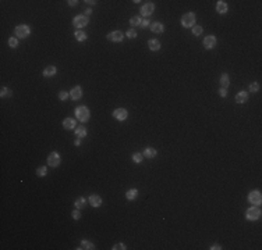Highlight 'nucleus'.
I'll return each mask as SVG.
<instances>
[{
  "label": "nucleus",
  "instance_id": "obj_1",
  "mask_svg": "<svg viewBox=\"0 0 262 250\" xmlns=\"http://www.w3.org/2000/svg\"><path fill=\"white\" fill-rule=\"evenodd\" d=\"M75 117H77L78 121L86 122L89 119V110L85 106H80V107L75 108Z\"/></svg>",
  "mask_w": 262,
  "mask_h": 250
},
{
  "label": "nucleus",
  "instance_id": "obj_2",
  "mask_svg": "<svg viewBox=\"0 0 262 250\" xmlns=\"http://www.w3.org/2000/svg\"><path fill=\"white\" fill-rule=\"evenodd\" d=\"M195 14L194 13H187L181 17V25L184 28H190V27H194L195 25Z\"/></svg>",
  "mask_w": 262,
  "mask_h": 250
},
{
  "label": "nucleus",
  "instance_id": "obj_3",
  "mask_svg": "<svg viewBox=\"0 0 262 250\" xmlns=\"http://www.w3.org/2000/svg\"><path fill=\"white\" fill-rule=\"evenodd\" d=\"M14 33H15L17 38L24 39L31 33V28L28 27V25H18V27L14 29Z\"/></svg>",
  "mask_w": 262,
  "mask_h": 250
},
{
  "label": "nucleus",
  "instance_id": "obj_4",
  "mask_svg": "<svg viewBox=\"0 0 262 250\" xmlns=\"http://www.w3.org/2000/svg\"><path fill=\"white\" fill-rule=\"evenodd\" d=\"M245 217H247V219H250V221H255V219H258L259 217H261V210H259L258 207H255V206H252V207H250L247 210Z\"/></svg>",
  "mask_w": 262,
  "mask_h": 250
},
{
  "label": "nucleus",
  "instance_id": "obj_5",
  "mask_svg": "<svg viewBox=\"0 0 262 250\" xmlns=\"http://www.w3.org/2000/svg\"><path fill=\"white\" fill-rule=\"evenodd\" d=\"M248 202L252 203L254 206H259L262 202V196L261 193H259V190H252L250 192V194H248Z\"/></svg>",
  "mask_w": 262,
  "mask_h": 250
},
{
  "label": "nucleus",
  "instance_id": "obj_6",
  "mask_svg": "<svg viewBox=\"0 0 262 250\" xmlns=\"http://www.w3.org/2000/svg\"><path fill=\"white\" fill-rule=\"evenodd\" d=\"M88 22H89V19L86 15H78L72 19V25H74L75 28H84L88 25Z\"/></svg>",
  "mask_w": 262,
  "mask_h": 250
},
{
  "label": "nucleus",
  "instance_id": "obj_7",
  "mask_svg": "<svg viewBox=\"0 0 262 250\" xmlns=\"http://www.w3.org/2000/svg\"><path fill=\"white\" fill-rule=\"evenodd\" d=\"M47 164L50 167H57L60 164V154L56 152H52L49 156H47Z\"/></svg>",
  "mask_w": 262,
  "mask_h": 250
},
{
  "label": "nucleus",
  "instance_id": "obj_8",
  "mask_svg": "<svg viewBox=\"0 0 262 250\" xmlns=\"http://www.w3.org/2000/svg\"><path fill=\"white\" fill-rule=\"evenodd\" d=\"M113 117L116 119H119V121H124V119H127L128 113L125 108H116V110L113 111Z\"/></svg>",
  "mask_w": 262,
  "mask_h": 250
},
{
  "label": "nucleus",
  "instance_id": "obj_9",
  "mask_svg": "<svg viewBox=\"0 0 262 250\" xmlns=\"http://www.w3.org/2000/svg\"><path fill=\"white\" fill-rule=\"evenodd\" d=\"M216 46V38L213 35H209L203 39V47L205 49H213Z\"/></svg>",
  "mask_w": 262,
  "mask_h": 250
},
{
  "label": "nucleus",
  "instance_id": "obj_10",
  "mask_svg": "<svg viewBox=\"0 0 262 250\" xmlns=\"http://www.w3.org/2000/svg\"><path fill=\"white\" fill-rule=\"evenodd\" d=\"M153 10H155V4H153V3H146V4H144L141 7V14L148 17L153 13Z\"/></svg>",
  "mask_w": 262,
  "mask_h": 250
},
{
  "label": "nucleus",
  "instance_id": "obj_11",
  "mask_svg": "<svg viewBox=\"0 0 262 250\" xmlns=\"http://www.w3.org/2000/svg\"><path fill=\"white\" fill-rule=\"evenodd\" d=\"M123 38H124V35L121 33V31H113L107 35V39L111 42H121Z\"/></svg>",
  "mask_w": 262,
  "mask_h": 250
},
{
  "label": "nucleus",
  "instance_id": "obj_12",
  "mask_svg": "<svg viewBox=\"0 0 262 250\" xmlns=\"http://www.w3.org/2000/svg\"><path fill=\"white\" fill-rule=\"evenodd\" d=\"M81 96H82V89H81V86H74V88L70 90V97H71L72 100L81 99Z\"/></svg>",
  "mask_w": 262,
  "mask_h": 250
},
{
  "label": "nucleus",
  "instance_id": "obj_13",
  "mask_svg": "<svg viewBox=\"0 0 262 250\" xmlns=\"http://www.w3.org/2000/svg\"><path fill=\"white\" fill-rule=\"evenodd\" d=\"M89 204H91L92 207H99V206L102 204L100 196H98V194H91V196H89Z\"/></svg>",
  "mask_w": 262,
  "mask_h": 250
},
{
  "label": "nucleus",
  "instance_id": "obj_14",
  "mask_svg": "<svg viewBox=\"0 0 262 250\" xmlns=\"http://www.w3.org/2000/svg\"><path fill=\"white\" fill-rule=\"evenodd\" d=\"M151 31L155 33H162L164 31V25L162 22H152L151 24Z\"/></svg>",
  "mask_w": 262,
  "mask_h": 250
},
{
  "label": "nucleus",
  "instance_id": "obj_15",
  "mask_svg": "<svg viewBox=\"0 0 262 250\" xmlns=\"http://www.w3.org/2000/svg\"><path fill=\"white\" fill-rule=\"evenodd\" d=\"M148 47H149V50H152V52H158V50L160 49V42H159L158 39H151V40L148 42Z\"/></svg>",
  "mask_w": 262,
  "mask_h": 250
},
{
  "label": "nucleus",
  "instance_id": "obj_16",
  "mask_svg": "<svg viewBox=\"0 0 262 250\" xmlns=\"http://www.w3.org/2000/svg\"><path fill=\"white\" fill-rule=\"evenodd\" d=\"M248 100V93L247 92H240V93H237L236 96V103H238V104H242V103H245Z\"/></svg>",
  "mask_w": 262,
  "mask_h": 250
},
{
  "label": "nucleus",
  "instance_id": "obj_17",
  "mask_svg": "<svg viewBox=\"0 0 262 250\" xmlns=\"http://www.w3.org/2000/svg\"><path fill=\"white\" fill-rule=\"evenodd\" d=\"M63 127L66 128V129H74L75 128V119L74 118H66L63 121Z\"/></svg>",
  "mask_w": 262,
  "mask_h": 250
},
{
  "label": "nucleus",
  "instance_id": "obj_18",
  "mask_svg": "<svg viewBox=\"0 0 262 250\" xmlns=\"http://www.w3.org/2000/svg\"><path fill=\"white\" fill-rule=\"evenodd\" d=\"M216 11L219 14H225L226 11H227V4H226V2H222V0H219L216 4Z\"/></svg>",
  "mask_w": 262,
  "mask_h": 250
},
{
  "label": "nucleus",
  "instance_id": "obj_19",
  "mask_svg": "<svg viewBox=\"0 0 262 250\" xmlns=\"http://www.w3.org/2000/svg\"><path fill=\"white\" fill-rule=\"evenodd\" d=\"M230 85V78H229V74H222V77H220V86L222 88H227V86Z\"/></svg>",
  "mask_w": 262,
  "mask_h": 250
},
{
  "label": "nucleus",
  "instance_id": "obj_20",
  "mask_svg": "<svg viewBox=\"0 0 262 250\" xmlns=\"http://www.w3.org/2000/svg\"><path fill=\"white\" fill-rule=\"evenodd\" d=\"M55 74H56V67L55 65H49L43 69V77H46V78L53 77Z\"/></svg>",
  "mask_w": 262,
  "mask_h": 250
},
{
  "label": "nucleus",
  "instance_id": "obj_21",
  "mask_svg": "<svg viewBox=\"0 0 262 250\" xmlns=\"http://www.w3.org/2000/svg\"><path fill=\"white\" fill-rule=\"evenodd\" d=\"M137 196H138V190L137 189H128L127 192H125V197H127L128 200H135Z\"/></svg>",
  "mask_w": 262,
  "mask_h": 250
},
{
  "label": "nucleus",
  "instance_id": "obj_22",
  "mask_svg": "<svg viewBox=\"0 0 262 250\" xmlns=\"http://www.w3.org/2000/svg\"><path fill=\"white\" fill-rule=\"evenodd\" d=\"M75 135L78 136V138H85L86 136V128L84 127V125H80V127L75 128Z\"/></svg>",
  "mask_w": 262,
  "mask_h": 250
},
{
  "label": "nucleus",
  "instance_id": "obj_23",
  "mask_svg": "<svg viewBox=\"0 0 262 250\" xmlns=\"http://www.w3.org/2000/svg\"><path fill=\"white\" fill-rule=\"evenodd\" d=\"M144 157L146 158H155L156 157V150L153 147H146L144 152Z\"/></svg>",
  "mask_w": 262,
  "mask_h": 250
},
{
  "label": "nucleus",
  "instance_id": "obj_24",
  "mask_svg": "<svg viewBox=\"0 0 262 250\" xmlns=\"http://www.w3.org/2000/svg\"><path fill=\"white\" fill-rule=\"evenodd\" d=\"M78 249H89V250H92V249H95V244L92 243V242H89V240H82V242H81V247H78Z\"/></svg>",
  "mask_w": 262,
  "mask_h": 250
},
{
  "label": "nucleus",
  "instance_id": "obj_25",
  "mask_svg": "<svg viewBox=\"0 0 262 250\" xmlns=\"http://www.w3.org/2000/svg\"><path fill=\"white\" fill-rule=\"evenodd\" d=\"M74 36H75V39H77L78 42H84V40H86V33H85V32H82V31H77V32L74 33Z\"/></svg>",
  "mask_w": 262,
  "mask_h": 250
},
{
  "label": "nucleus",
  "instance_id": "obj_26",
  "mask_svg": "<svg viewBox=\"0 0 262 250\" xmlns=\"http://www.w3.org/2000/svg\"><path fill=\"white\" fill-rule=\"evenodd\" d=\"M74 204H75V207H77V208H84L86 206V200L84 199V197H78V199L75 200Z\"/></svg>",
  "mask_w": 262,
  "mask_h": 250
},
{
  "label": "nucleus",
  "instance_id": "obj_27",
  "mask_svg": "<svg viewBox=\"0 0 262 250\" xmlns=\"http://www.w3.org/2000/svg\"><path fill=\"white\" fill-rule=\"evenodd\" d=\"M141 22H142L141 17H133V18L130 19V24L133 25V27H141Z\"/></svg>",
  "mask_w": 262,
  "mask_h": 250
},
{
  "label": "nucleus",
  "instance_id": "obj_28",
  "mask_svg": "<svg viewBox=\"0 0 262 250\" xmlns=\"http://www.w3.org/2000/svg\"><path fill=\"white\" fill-rule=\"evenodd\" d=\"M133 160H134V163H141L142 160H144V154L142 153H134L133 154Z\"/></svg>",
  "mask_w": 262,
  "mask_h": 250
},
{
  "label": "nucleus",
  "instance_id": "obj_29",
  "mask_svg": "<svg viewBox=\"0 0 262 250\" xmlns=\"http://www.w3.org/2000/svg\"><path fill=\"white\" fill-rule=\"evenodd\" d=\"M202 27H201V25H194V27H192V33H194L195 36H199L201 33H202Z\"/></svg>",
  "mask_w": 262,
  "mask_h": 250
},
{
  "label": "nucleus",
  "instance_id": "obj_30",
  "mask_svg": "<svg viewBox=\"0 0 262 250\" xmlns=\"http://www.w3.org/2000/svg\"><path fill=\"white\" fill-rule=\"evenodd\" d=\"M8 46L13 47V49H14V47H17V46H18V39H17V38H10V39H8Z\"/></svg>",
  "mask_w": 262,
  "mask_h": 250
},
{
  "label": "nucleus",
  "instance_id": "obj_31",
  "mask_svg": "<svg viewBox=\"0 0 262 250\" xmlns=\"http://www.w3.org/2000/svg\"><path fill=\"white\" fill-rule=\"evenodd\" d=\"M46 167H39L38 169H36V175H38V177H45V175H46Z\"/></svg>",
  "mask_w": 262,
  "mask_h": 250
},
{
  "label": "nucleus",
  "instance_id": "obj_32",
  "mask_svg": "<svg viewBox=\"0 0 262 250\" xmlns=\"http://www.w3.org/2000/svg\"><path fill=\"white\" fill-rule=\"evenodd\" d=\"M0 96H2V97L11 96V90H10V89H7V88H4V86H3V88H2V92H0Z\"/></svg>",
  "mask_w": 262,
  "mask_h": 250
},
{
  "label": "nucleus",
  "instance_id": "obj_33",
  "mask_svg": "<svg viewBox=\"0 0 262 250\" xmlns=\"http://www.w3.org/2000/svg\"><path fill=\"white\" fill-rule=\"evenodd\" d=\"M259 90V83L258 82H254L250 85V92H252V93H255V92Z\"/></svg>",
  "mask_w": 262,
  "mask_h": 250
},
{
  "label": "nucleus",
  "instance_id": "obj_34",
  "mask_svg": "<svg viewBox=\"0 0 262 250\" xmlns=\"http://www.w3.org/2000/svg\"><path fill=\"white\" fill-rule=\"evenodd\" d=\"M68 96H70V93H67V92H64V90H61L60 93H59V99L60 100H67Z\"/></svg>",
  "mask_w": 262,
  "mask_h": 250
},
{
  "label": "nucleus",
  "instance_id": "obj_35",
  "mask_svg": "<svg viewBox=\"0 0 262 250\" xmlns=\"http://www.w3.org/2000/svg\"><path fill=\"white\" fill-rule=\"evenodd\" d=\"M127 36H128L130 39L137 38V31H135V29H128V31H127Z\"/></svg>",
  "mask_w": 262,
  "mask_h": 250
},
{
  "label": "nucleus",
  "instance_id": "obj_36",
  "mask_svg": "<svg viewBox=\"0 0 262 250\" xmlns=\"http://www.w3.org/2000/svg\"><path fill=\"white\" fill-rule=\"evenodd\" d=\"M124 250V249H127V247H125V244L124 243H116L113 246V250Z\"/></svg>",
  "mask_w": 262,
  "mask_h": 250
},
{
  "label": "nucleus",
  "instance_id": "obj_37",
  "mask_svg": "<svg viewBox=\"0 0 262 250\" xmlns=\"http://www.w3.org/2000/svg\"><path fill=\"white\" fill-rule=\"evenodd\" d=\"M71 215H72V218H74V219H80V218H81V213H80L78 210H74V211H72Z\"/></svg>",
  "mask_w": 262,
  "mask_h": 250
},
{
  "label": "nucleus",
  "instance_id": "obj_38",
  "mask_svg": "<svg viewBox=\"0 0 262 250\" xmlns=\"http://www.w3.org/2000/svg\"><path fill=\"white\" fill-rule=\"evenodd\" d=\"M219 94H220L222 97H226V94H227V90H226L225 88H220V89H219Z\"/></svg>",
  "mask_w": 262,
  "mask_h": 250
},
{
  "label": "nucleus",
  "instance_id": "obj_39",
  "mask_svg": "<svg viewBox=\"0 0 262 250\" xmlns=\"http://www.w3.org/2000/svg\"><path fill=\"white\" fill-rule=\"evenodd\" d=\"M148 25H151L149 19H142V22H141V27H142V28H146Z\"/></svg>",
  "mask_w": 262,
  "mask_h": 250
},
{
  "label": "nucleus",
  "instance_id": "obj_40",
  "mask_svg": "<svg viewBox=\"0 0 262 250\" xmlns=\"http://www.w3.org/2000/svg\"><path fill=\"white\" fill-rule=\"evenodd\" d=\"M68 4L71 6V7H74V6H77V4H78V2H77V0H70Z\"/></svg>",
  "mask_w": 262,
  "mask_h": 250
},
{
  "label": "nucleus",
  "instance_id": "obj_41",
  "mask_svg": "<svg viewBox=\"0 0 262 250\" xmlns=\"http://www.w3.org/2000/svg\"><path fill=\"white\" fill-rule=\"evenodd\" d=\"M211 249H212V250H219V249H222V247H220L219 244H213V246H212Z\"/></svg>",
  "mask_w": 262,
  "mask_h": 250
},
{
  "label": "nucleus",
  "instance_id": "obj_42",
  "mask_svg": "<svg viewBox=\"0 0 262 250\" xmlns=\"http://www.w3.org/2000/svg\"><path fill=\"white\" fill-rule=\"evenodd\" d=\"M80 143H81V142H80V139H77V140L74 142V144H75V146H80Z\"/></svg>",
  "mask_w": 262,
  "mask_h": 250
}]
</instances>
